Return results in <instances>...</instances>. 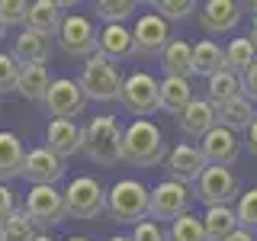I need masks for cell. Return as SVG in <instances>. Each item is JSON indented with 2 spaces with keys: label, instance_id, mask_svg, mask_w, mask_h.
Listing matches in <instances>:
<instances>
[{
  "label": "cell",
  "instance_id": "3957f363",
  "mask_svg": "<svg viewBox=\"0 0 257 241\" xmlns=\"http://www.w3.org/2000/svg\"><path fill=\"white\" fill-rule=\"evenodd\" d=\"M122 74H119V68H116V61H109V58H103L100 52L93 55V58H87L84 64V71H80V90H84L87 100H93V103H112V100H119V90H122Z\"/></svg>",
  "mask_w": 257,
  "mask_h": 241
},
{
  "label": "cell",
  "instance_id": "7a4b0ae2",
  "mask_svg": "<svg viewBox=\"0 0 257 241\" xmlns=\"http://www.w3.org/2000/svg\"><path fill=\"white\" fill-rule=\"evenodd\" d=\"M122 145V126L116 116H93L84 129V155L100 167H112L122 161L119 155Z\"/></svg>",
  "mask_w": 257,
  "mask_h": 241
},
{
  "label": "cell",
  "instance_id": "e575fe53",
  "mask_svg": "<svg viewBox=\"0 0 257 241\" xmlns=\"http://www.w3.org/2000/svg\"><path fill=\"white\" fill-rule=\"evenodd\" d=\"M26 16H29V4H26V0H0V23H4V26L26 23Z\"/></svg>",
  "mask_w": 257,
  "mask_h": 241
},
{
  "label": "cell",
  "instance_id": "30bf717a",
  "mask_svg": "<svg viewBox=\"0 0 257 241\" xmlns=\"http://www.w3.org/2000/svg\"><path fill=\"white\" fill-rule=\"evenodd\" d=\"M42 103H45V109H48L52 119H71V123H74V116H80L84 106H87V96H84L77 80L58 77V80H52V87H48Z\"/></svg>",
  "mask_w": 257,
  "mask_h": 241
},
{
  "label": "cell",
  "instance_id": "52a82bcc",
  "mask_svg": "<svg viewBox=\"0 0 257 241\" xmlns=\"http://www.w3.org/2000/svg\"><path fill=\"white\" fill-rule=\"evenodd\" d=\"M26 215L32 219V225L39 228H55L58 222L68 219L64 212V193L55 190V187H32L26 193Z\"/></svg>",
  "mask_w": 257,
  "mask_h": 241
},
{
  "label": "cell",
  "instance_id": "4316f807",
  "mask_svg": "<svg viewBox=\"0 0 257 241\" xmlns=\"http://www.w3.org/2000/svg\"><path fill=\"white\" fill-rule=\"evenodd\" d=\"M203 228H206L209 241H225V238L235 235L241 225H238V215H235L231 206H212V209H206V215H203Z\"/></svg>",
  "mask_w": 257,
  "mask_h": 241
},
{
  "label": "cell",
  "instance_id": "d4e9b609",
  "mask_svg": "<svg viewBox=\"0 0 257 241\" xmlns=\"http://www.w3.org/2000/svg\"><path fill=\"white\" fill-rule=\"evenodd\" d=\"M23 161H26V151H23L20 135L0 132V183L20 177L23 174Z\"/></svg>",
  "mask_w": 257,
  "mask_h": 241
},
{
  "label": "cell",
  "instance_id": "cb8c5ba5",
  "mask_svg": "<svg viewBox=\"0 0 257 241\" xmlns=\"http://www.w3.org/2000/svg\"><path fill=\"white\" fill-rule=\"evenodd\" d=\"M48 87H52V77H48L45 64H23L20 68V80H16V93L26 96L32 103H42Z\"/></svg>",
  "mask_w": 257,
  "mask_h": 241
},
{
  "label": "cell",
  "instance_id": "74e56055",
  "mask_svg": "<svg viewBox=\"0 0 257 241\" xmlns=\"http://www.w3.org/2000/svg\"><path fill=\"white\" fill-rule=\"evenodd\" d=\"M132 241H167V231L161 228L158 222L145 219V222H139V225L132 228Z\"/></svg>",
  "mask_w": 257,
  "mask_h": 241
},
{
  "label": "cell",
  "instance_id": "277c9868",
  "mask_svg": "<svg viewBox=\"0 0 257 241\" xmlns=\"http://www.w3.org/2000/svg\"><path fill=\"white\" fill-rule=\"evenodd\" d=\"M148 199H151V190L142 180H119L106 193V212L116 222L139 225L148 219Z\"/></svg>",
  "mask_w": 257,
  "mask_h": 241
},
{
  "label": "cell",
  "instance_id": "9a60e30c",
  "mask_svg": "<svg viewBox=\"0 0 257 241\" xmlns=\"http://www.w3.org/2000/svg\"><path fill=\"white\" fill-rule=\"evenodd\" d=\"M45 142H48L45 148L64 161V158L77 155V151H84V129L77 123H71V119H52L45 129Z\"/></svg>",
  "mask_w": 257,
  "mask_h": 241
},
{
  "label": "cell",
  "instance_id": "7dc6e473",
  "mask_svg": "<svg viewBox=\"0 0 257 241\" xmlns=\"http://www.w3.org/2000/svg\"><path fill=\"white\" fill-rule=\"evenodd\" d=\"M68 241H90V238H77V235H74V238H68Z\"/></svg>",
  "mask_w": 257,
  "mask_h": 241
},
{
  "label": "cell",
  "instance_id": "8d00e7d4",
  "mask_svg": "<svg viewBox=\"0 0 257 241\" xmlns=\"http://www.w3.org/2000/svg\"><path fill=\"white\" fill-rule=\"evenodd\" d=\"M16 80H20V64L13 61V55L0 52V93L16 90Z\"/></svg>",
  "mask_w": 257,
  "mask_h": 241
},
{
  "label": "cell",
  "instance_id": "8992f818",
  "mask_svg": "<svg viewBox=\"0 0 257 241\" xmlns=\"http://www.w3.org/2000/svg\"><path fill=\"white\" fill-rule=\"evenodd\" d=\"M58 45L68 58H93L100 52V32L80 13H64L58 29Z\"/></svg>",
  "mask_w": 257,
  "mask_h": 241
},
{
  "label": "cell",
  "instance_id": "e0dca14e",
  "mask_svg": "<svg viewBox=\"0 0 257 241\" xmlns=\"http://www.w3.org/2000/svg\"><path fill=\"white\" fill-rule=\"evenodd\" d=\"M177 126H180V132L190 135V139H206V135L219 126V116H215V106L209 100H196V96H193V103L177 116Z\"/></svg>",
  "mask_w": 257,
  "mask_h": 241
},
{
  "label": "cell",
  "instance_id": "7c38bea8",
  "mask_svg": "<svg viewBox=\"0 0 257 241\" xmlns=\"http://www.w3.org/2000/svg\"><path fill=\"white\" fill-rule=\"evenodd\" d=\"M164 167H167V174H171V180L183 183V187H190V183L199 180V174H203L209 164H206V158H203V151H199V148H193V145L180 142V145H174V148L167 151Z\"/></svg>",
  "mask_w": 257,
  "mask_h": 241
},
{
  "label": "cell",
  "instance_id": "ba28073f",
  "mask_svg": "<svg viewBox=\"0 0 257 241\" xmlns=\"http://www.w3.org/2000/svg\"><path fill=\"white\" fill-rule=\"evenodd\" d=\"M190 203H193L190 187H183V183H177V180H164V183H158V187L151 190L148 215H151V222H158V219L177 222L180 215L190 212Z\"/></svg>",
  "mask_w": 257,
  "mask_h": 241
},
{
  "label": "cell",
  "instance_id": "6da1fadb",
  "mask_svg": "<svg viewBox=\"0 0 257 241\" xmlns=\"http://www.w3.org/2000/svg\"><path fill=\"white\" fill-rule=\"evenodd\" d=\"M119 155L125 164L132 167H158L167 158L164 148V135L151 119H135L122 129V145H119Z\"/></svg>",
  "mask_w": 257,
  "mask_h": 241
},
{
  "label": "cell",
  "instance_id": "836d02e7",
  "mask_svg": "<svg viewBox=\"0 0 257 241\" xmlns=\"http://www.w3.org/2000/svg\"><path fill=\"white\" fill-rule=\"evenodd\" d=\"M235 215H238V225L247 231H257V187L241 193L238 196V206H235Z\"/></svg>",
  "mask_w": 257,
  "mask_h": 241
},
{
  "label": "cell",
  "instance_id": "484cf974",
  "mask_svg": "<svg viewBox=\"0 0 257 241\" xmlns=\"http://www.w3.org/2000/svg\"><path fill=\"white\" fill-rule=\"evenodd\" d=\"M225 71V48L212 39H203V42L193 45V74H203L206 80L212 74Z\"/></svg>",
  "mask_w": 257,
  "mask_h": 241
},
{
  "label": "cell",
  "instance_id": "d590c367",
  "mask_svg": "<svg viewBox=\"0 0 257 241\" xmlns=\"http://www.w3.org/2000/svg\"><path fill=\"white\" fill-rule=\"evenodd\" d=\"M155 10H158V16H164V20H183V16H190L196 10V4H193V0H158Z\"/></svg>",
  "mask_w": 257,
  "mask_h": 241
},
{
  "label": "cell",
  "instance_id": "d6986e66",
  "mask_svg": "<svg viewBox=\"0 0 257 241\" xmlns=\"http://www.w3.org/2000/svg\"><path fill=\"white\" fill-rule=\"evenodd\" d=\"M10 55L20 68L23 64H45L48 55H52V42H48L45 36H39V32H32V29H23L20 36L13 39Z\"/></svg>",
  "mask_w": 257,
  "mask_h": 241
},
{
  "label": "cell",
  "instance_id": "f6af8a7d",
  "mask_svg": "<svg viewBox=\"0 0 257 241\" xmlns=\"http://www.w3.org/2000/svg\"><path fill=\"white\" fill-rule=\"evenodd\" d=\"M109 241H132V238H128V235H112Z\"/></svg>",
  "mask_w": 257,
  "mask_h": 241
},
{
  "label": "cell",
  "instance_id": "f546056e",
  "mask_svg": "<svg viewBox=\"0 0 257 241\" xmlns=\"http://www.w3.org/2000/svg\"><path fill=\"white\" fill-rule=\"evenodd\" d=\"M254 61H257V48L251 45V39H231V45L225 48V71L241 77Z\"/></svg>",
  "mask_w": 257,
  "mask_h": 241
},
{
  "label": "cell",
  "instance_id": "1f68e13d",
  "mask_svg": "<svg viewBox=\"0 0 257 241\" xmlns=\"http://www.w3.org/2000/svg\"><path fill=\"white\" fill-rule=\"evenodd\" d=\"M167 241H209L206 238V228H203V219L196 215H180L177 222H171L167 228Z\"/></svg>",
  "mask_w": 257,
  "mask_h": 241
},
{
  "label": "cell",
  "instance_id": "9c48e42d",
  "mask_svg": "<svg viewBox=\"0 0 257 241\" xmlns=\"http://www.w3.org/2000/svg\"><path fill=\"white\" fill-rule=\"evenodd\" d=\"M119 103L122 109H128L132 116L145 119L148 112L158 109V80L148 71H135L122 80V90H119Z\"/></svg>",
  "mask_w": 257,
  "mask_h": 241
},
{
  "label": "cell",
  "instance_id": "f35d334b",
  "mask_svg": "<svg viewBox=\"0 0 257 241\" xmlns=\"http://www.w3.org/2000/svg\"><path fill=\"white\" fill-rule=\"evenodd\" d=\"M241 96L251 100V103H257V61L241 74Z\"/></svg>",
  "mask_w": 257,
  "mask_h": 241
},
{
  "label": "cell",
  "instance_id": "f1b7e54d",
  "mask_svg": "<svg viewBox=\"0 0 257 241\" xmlns=\"http://www.w3.org/2000/svg\"><path fill=\"white\" fill-rule=\"evenodd\" d=\"M235 96H241V77L231 74V71H219V74H212L206 80V100L212 103L215 109L222 106V103L235 100Z\"/></svg>",
  "mask_w": 257,
  "mask_h": 241
},
{
  "label": "cell",
  "instance_id": "ffe728a7",
  "mask_svg": "<svg viewBox=\"0 0 257 241\" xmlns=\"http://www.w3.org/2000/svg\"><path fill=\"white\" fill-rule=\"evenodd\" d=\"M61 4H52V0H32L29 4V16H26V29L39 32V36H58L61 29Z\"/></svg>",
  "mask_w": 257,
  "mask_h": 241
},
{
  "label": "cell",
  "instance_id": "d6a6232c",
  "mask_svg": "<svg viewBox=\"0 0 257 241\" xmlns=\"http://www.w3.org/2000/svg\"><path fill=\"white\" fill-rule=\"evenodd\" d=\"M93 13L100 16L106 26H112V23L128 20V16L135 13V4H132V0H96V4H93Z\"/></svg>",
  "mask_w": 257,
  "mask_h": 241
},
{
  "label": "cell",
  "instance_id": "44dd1931",
  "mask_svg": "<svg viewBox=\"0 0 257 241\" xmlns=\"http://www.w3.org/2000/svg\"><path fill=\"white\" fill-rule=\"evenodd\" d=\"M193 103V87L190 80H180V77H164L158 84V109L171 112V116H180Z\"/></svg>",
  "mask_w": 257,
  "mask_h": 241
},
{
  "label": "cell",
  "instance_id": "ab89813d",
  "mask_svg": "<svg viewBox=\"0 0 257 241\" xmlns=\"http://www.w3.org/2000/svg\"><path fill=\"white\" fill-rule=\"evenodd\" d=\"M10 212H16V196H13V190L7 187V183H0V222H4Z\"/></svg>",
  "mask_w": 257,
  "mask_h": 241
},
{
  "label": "cell",
  "instance_id": "ee69618b",
  "mask_svg": "<svg viewBox=\"0 0 257 241\" xmlns=\"http://www.w3.org/2000/svg\"><path fill=\"white\" fill-rule=\"evenodd\" d=\"M36 241H55L52 235H42V231H39V235H36Z\"/></svg>",
  "mask_w": 257,
  "mask_h": 241
},
{
  "label": "cell",
  "instance_id": "b9f144b4",
  "mask_svg": "<svg viewBox=\"0 0 257 241\" xmlns=\"http://www.w3.org/2000/svg\"><path fill=\"white\" fill-rule=\"evenodd\" d=\"M225 241H257V238H254V231H247V228H238L235 235H231V238H225Z\"/></svg>",
  "mask_w": 257,
  "mask_h": 241
},
{
  "label": "cell",
  "instance_id": "60d3db41",
  "mask_svg": "<svg viewBox=\"0 0 257 241\" xmlns=\"http://www.w3.org/2000/svg\"><path fill=\"white\" fill-rule=\"evenodd\" d=\"M247 151H251V155L257 158V119L251 126H247Z\"/></svg>",
  "mask_w": 257,
  "mask_h": 241
},
{
  "label": "cell",
  "instance_id": "4fadbf2b",
  "mask_svg": "<svg viewBox=\"0 0 257 241\" xmlns=\"http://www.w3.org/2000/svg\"><path fill=\"white\" fill-rule=\"evenodd\" d=\"M64 161L58 155H52L48 148H32L26 151V161H23V174L32 187H55V183L64 177Z\"/></svg>",
  "mask_w": 257,
  "mask_h": 241
},
{
  "label": "cell",
  "instance_id": "5bb4252c",
  "mask_svg": "<svg viewBox=\"0 0 257 241\" xmlns=\"http://www.w3.org/2000/svg\"><path fill=\"white\" fill-rule=\"evenodd\" d=\"M132 42H135V52H142V55H161L164 45L171 42L167 20L158 13H142L132 26Z\"/></svg>",
  "mask_w": 257,
  "mask_h": 241
},
{
  "label": "cell",
  "instance_id": "4dcf8cb0",
  "mask_svg": "<svg viewBox=\"0 0 257 241\" xmlns=\"http://www.w3.org/2000/svg\"><path fill=\"white\" fill-rule=\"evenodd\" d=\"M0 235H4V241H36L39 231L26 215V209H16V212H10L0 222Z\"/></svg>",
  "mask_w": 257,
  "mask_h": 241
},
{
  "label": "cell",
  "instance_id": "83f0119b",
  "mask_svg": "<svg viewBox=\"0 0 257 241\" xmlns=\"http://www.w3.org/2000/svg\"><path fill=\"white\" fill-rule=\"evenodd\" d=\"M215 116H219V126L231 129V132H241V129L247 132V126L257 119V109H254L251 100H244V96H235V100L222 103V106L215 109Z\"/></svg>",
  "mask_w": 257,
  "mask_h": 241
},
{
  "label": "cell",
  "instance_id": "ac0fdd59",
  "mask_svg": "<svg viewBox=\"0 0 257 241\" xmlns=\"http://www.w3.org/2000/svg\"><path fill=\"white\" fill-rule=\"evenodd\" d=\"M241 20V4L235 0H209L199 13V23H203L206 32L212 36H222V32H231Z\"/></svg>",
  "mask_w": 257,
  "mask_h": 241
},
{
  "label": "cell",
  "instance_id": "c3c4849f",
  "mask_svg": "<svg viewBox=\"0 0 257 241\" xmlns=\"http://www.w3.org/2000/svg\"><path fill=\"white\" fill-rule=\"evenodd\" d=\"M4 32H7V26H4V23H0V39H4Z\"/></svg>",
  "mask_w": 257,
  "mask_h": 241
},
{
  "label": "cell",
  "instance_id": "7bdbcfd3",
  "mask_svg": "<svg viewBox=\"0 0 257 241\" xmlns=\"http://www.w3.org/2000/svg\"><path fill=\"white\" fill-rule=\"evenodd\" d=\"M247 39H251V45L257 48V16H254V20H251V36H247Z\"/></svg>",
  "mask_w": 257,
  "mask_h": 241
},
{
  "label": "cell",
  "instance_id": "681fc988",
  "mask_svg": "<svg viewBox=\"0 0 257 241\" xmlns=\"http://www.w3.org/2000/svg\"><path fill=\"white\" fill-rule=\"evenodd\" d=\"M0 241H4V235H0Z\"/></svg>",
  "mask_w": 257,
  "mask_h": 241
},
{
  "label": "cell",
  "instance_id": "bcb514c9",
  "mask_svg": "<svg viewBox=\"0 0 257 241\" xmlns=\"http://www.w3.org/2000/svg\"><path fill=\"white\" fill-rule=\"evenodd\" d=\"M247 10H251V13L257 16V0H251V4H247Z\"/></svg>",
  "mask_w": 257,
  "mask_h": 241
},
{
  "label": "cell",
  "instance_id": "7402d4cb",
  "mask_svg": "<svg viewBox=\"0 0 257 241\" xmlns=\"http://www.w3.org/2000/svg\"><path fill=\"white\" fill-rule=\"evenodd\" d=\"M135 52V42H132V29L125 23H112V26H103L100 32V55L109 61H122Z\"/></svg>",
  "mask_w": 257,
  "mask_h": 241
},
{
  "label": "cell",
  "instance_id": "8fae6325",
  "mask_svg": "<svg viewBox=\"0 0 257 241\" xmlns=\"http://www.w3.org/2000/svg\"><path fill=\"white\" fill-rule=\"evenodd\" d=\"M196 193H199V203L206 209L212 206H231V199L238 196V180L228 167H212L209 164L196 180Z\"/></svg>",
  "mask_w": 257,
  "mask_h": 241
},
{
  "label": "cell",
  "instance_id": "5b68a950",
  "mask_svg": "<svg viewBox=\"0 0 257 241\" xmlns=\"http://www.w3.org/2000/svg\"><path fill=\"white\" fill-rule=\"evenodd\" d=\"M64 212L68 219H100L106 212V193L93 177H74L64 190Z\"/></svg>",
  "mask_w": 257,
  "mask_h": 241
},
{
  "label": "cell",
  "instance_id": "2e32d148",
  "mask_svg": "<svg viewBox=\"0 0 257 241\" xmlns=\"http://www.w3.org/2000/svg\"><path fill=\"white\" fill-rule=\"evenodd\" d=\"M199 151H203L206 164L228 167V164H235V161H238V135L231 132V129H225V126H215L212 132L203 139Z\"/></svg>",
  "mask_w": 257,
  "mask_h": 241
},
{
  "label": "cell",
  "instance_id": "603a6c76",
  "mask_svg": "<svg viewBox=\"0 0 257 241\" xmlns=\"http://www.w3.org/2000/svg\"><path fill=\"white\" fill-rule=\"evenodd\" d=\"M161 64H164L167 77H180L187 80L193 74V45L183 42V39H171L161 52Z\"/></svg>",
  "mask_w": 257,
  "mask_h": 241
}]
</instances>
